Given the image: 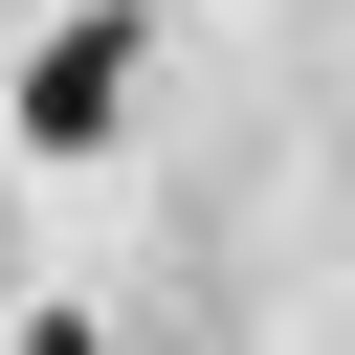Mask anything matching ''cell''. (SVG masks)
Listing matches in <instances>:
<instances>
[{"label": "cell", "instance_id": "obj_1", "mask_svg": "<svg viewBox=\"0 0 355 355\" xmlns=\"http://www.w3.org/2000/svg\"><path fill=\"white\" fill-rule=\"evenodd\" d=\"M133 133V22H44V67H22V155H111Z\"/></svg>", "mask_w": 355, "mask_h": 355}]
</instances>
